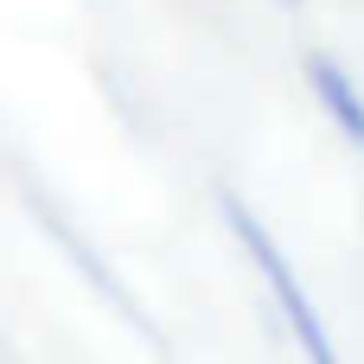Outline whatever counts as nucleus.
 <instances>
[{"label":"nucleus","instance_id":"obj_1","mask_svg":"<svg viewBox=\"0 0 364 364\" xmlns=\"http://www.w3.org/2000/svg\"><path fill=\"white\" fill-rule=\"evenodd\" d=\"M218 211H224V224H230L237 250L250 256V269L262 275V288H269V301H275V314H282V326H288L294 352H301L307 364H346V358H339V346H333L326 314L314 307V294H307L301 269L288 262V250L275 243V230L256 218V205H250V198H237V192L224 186V192H218Z\"/></svg>","mask_w":364,"mask_h":364},{"label":"nucleus","instance_id":"obj_2","mask_svg":"<svg viewBox=\"0 0 364 364\" xmlns=\"http://www.w3.org/2000/svg\"><path fill=\"white\" fill-rule=\"evenodd\" d=\"M307 90H314V102L326 109V122L339 128V141H352L364 154V90H358V77H352L339 58L307 51Z\"/></svg>","mask_w":364,"mask_h":364}]
</instances>
